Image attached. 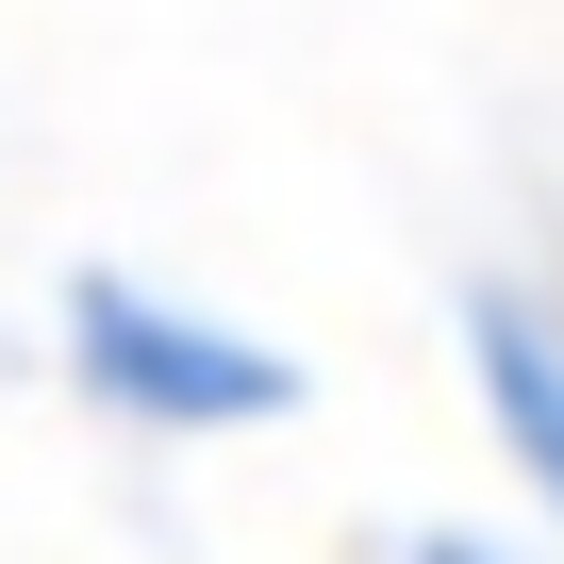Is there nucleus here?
<instances>
[{"label": "nucleus", "mask_w": 564, "mask_h": 564, "mask_svg": "<svg viewBox=\"0 0 564 564\" xmlns=\"http://www.w3.org/2000/svg\"><path fill=\"white\" fill-rule=\"evenodd\" d=\"M465 382H481V432L531 481V514H564V300L547 282H465Z\"/></svg>", "instance_id": "obj_2"}, {"label": "nucleus", "mask_w": 564, "mask_h": 564, "mask_svg": "<svg viewBox=\"0 0 564 564\" xmlns=\"http://www.w3.org/2000/svg\"><path fill=\"white\" fill-rule=\"evenodd\" d=\"M67 382L133 432H265V415H300V366H282L265 333L166 300V282L133 265H84L67 282Z\"/></svg>", "instance_id": "obj_1"}, {"label": "nucleus", "mask_w": 564, "mask_h": 564, "mask_svg": "<svg viewBox=\"0 0 564 564\" xmlns=\"http://www.w3.org/2000/svg\"><path fill=\"white\" fill-rule=\"evenodd\" d=\"M399 564H531V547H498V531H448V514H432V531H399Z\"/></svg>", "instance_id": "obj_3"}]
</instances>
